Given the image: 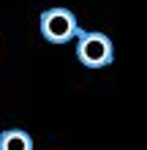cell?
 I'll return each mask as SVG.
<instances>
[{
  "mask_svg": "<svg viewBox=\"0 0 147 150\" xmlns=\"http://www.w3.org/2000/svg\"><path fill=\"white\" fill-rule=\"evenodd\" d=\"M41 36L49 44H65V41H74L76 33H79V22L71 8H63V6H55V8H46L41 14Z\"/></svg>",
  "mask_w": 147,
  "mask_h": 150,
  "instance_id": "cell-2",
  "label": "cell"
},
{
  "mask_svg": "<svg viewBox=\"0 0 147 150\" xmlns=\"http://www.w3.org/2000/svg\"><path fill=\"white\" fill-rule=\"evenodd\" d=\"M76 60L84 68H106L115 60V44L106 33L90 30V33H76Z\"/></svg>",
  "mask_w": 147,
  "mask_h": 150,
  "instance_id": "cell-1",
  "label": "cell"
},
{
  "mask_svg": "<svg viewBox=\"0 0 147 150\" xmlns=\"http://www.w3.org/2000/svg\"><path fill=\"white\" fill-rule=\"evenodd\" d=\"M0 150H33V137L25 128H6L0 134Z\"/></svg>",
  "mask_w": 147,
  "mask_h": 150,
  "instance_id": "cell-3",
  "label": "cell"
}]
</instances>
